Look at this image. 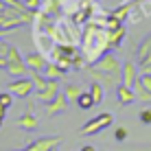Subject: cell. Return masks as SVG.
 Segmentation results:
<instances>
[{"label":"cell","instance_id":"6da1fadb","mask_svg":"<svg viewBox=\"0 0 151 151\" xmlns=\"http://www.w3.org/2000/svg\"><path fill=\"white\" fill-rule=\"evenodd\" d=\"M105 53H110V42H107V29L103 22L90 20L81 29V55L86 57L88 66L99 61Z\"/></svg>","mask_w":151,"mask_h":151},{"label":"cell","instance_id":"5b68a950","mask_svg":"<svg viewBox=\"0 0 151 151\" xmlns=\"http://www.w3.org/2000/svg\"><path fill=\"white\" fill-rule=\"evenodd\" d=\"M7 88L15 99H29L35 92V86H33L31 77H13V81H9Z\"/></svg>","mask_w":151,"mask_h":151},{"label":"cell","instance_id":"7a4b0ae2","mask_svg":"<svg viewBox=\"0 0 151 151\" xmlns=\"http://www.w3.org/2000/svg\"><path fill=\"white\" fill-rule=\"evenodd\" d=\"M90 68V77L105 88H118L123 83V64L114 53H105L99 61L88 66Z\"/></svg>","mask_w":151,"mask_h":151},{"label":"cell","instance_id":"83f0119b","mask_svg":"<svg viewBox=\"0 0 151 151\" xmlns=\"http://www.w3.org/2000/svg\"><path fill=\"white\" fill-rule=\"evenodd\" d=\"M140 83L145 86V90L151 92V72H145V75H140Z\"/></svg>","mask_w":151,"mask_h":151},{"label":"cell","instance_id":"8fae6325","mask_svg":"<svg viewBox=\"0 0 151 151\" xmlns=\"http://www.w3.org/2000/svg\"><path fill=\"white\" fill-rule=\"evenodd\" d=\"M138 79H140L138 66L134 64V61H125V64H123V86L134 88V83H136Z\"/></svg>","mask_w":151,"mask_h":151},{"label":"cell","instance_id":"9c48e42d","mask_svg":"<svg viewBox=\"0 0 151 151\" xmlns=\"http://www.w3.org/2000/svg\"><path fill=\"white\" fill-rule=\"evenodd\" d=\"M68 99H66L64 92H59L50 103H46V112H48V116H57V114H61V112H66L68 110Z\"/></svg>","mask_w":151,"mask_h":151},{"label":"cell","instance_id":"e575fe53","mask_svg":"<svg viewBox=\"0 0 151 151\" xmlns=\"http://www.w3.org/2000/svg\"><path fill=\"white\" fill-rule=\"evenodd\" d=\"M0 94H2V90H0Z\"/></svg>","mask_w":151,"mask_h":151},{"label":"cell","instance_id":"7c38bea8","mask_svg":"<svg viewBox=\"0 0 151 151\" xmlns=\"http://www.w3.org/2000/svg\"><path fill=\"white\" fill-rule=\"evenodd\" d=\"M77 53L75 44H55L53 46V59L50 61H59V59H72V55Z\"/></svg>","mask_w":151,"mask_h":151},{"label":"cell","instance_id":"30bf717a","mask_svg":"<svg viewBox=\"0 0 151 151\" xmlns=\"http://www.w3.org/2000/svg\"><path fill=\"white\" fill-rule=\"evenodd\" d=\"M138 64L142 66V70L151 66V33L138 44Z\"/></svg>","mask_w":151,"mask_h":151},{"label":"cell","instance_id":"5bb4252c","mask_svg":"<svg viewBox=\"0 0 151 151\" xmlns=\"http://www.w3.org/2000/svg\"><path fill=\"white\" fill-rule=\"evenodd\" d=\"M116 99H118V103L125 107V105H132L134 101H136V92H134V88H129V86H118L116 88Z\"/></svg>","mask_w":151,"mask_h":151},{"label":"cell","instance_id":"e0dca14e","mask_svg":"<svg viewBox=\"0 0 151 151\" xmlns=\"http://www.w3.org/2000/svg\"><path fill=\"white\" fill-rule=\"evenodd\" d=\"M42 13H48L50 18H57L64 9H61V0H42Z\"/></svg>","mask_w":151,"mask_h":151},{"label":"cell","instance_id":"f1b7e54d","mask_svg":"<svg viewBox=\"0 0 151 151\" xmlns=\"http://www.w3.org/2000/svg\"><path fill=\"white\" fill-rule=\"evenodd\" d=\"M9 42H4V40H0V57H7V53H9Z\"/></svg>","mask_w":151,"mask_h":151},{"label":"cell","instance_id":"8992f818","mask_svg":"<svg viewBox=\"0 0 151 151\" xmlns=\"http://www.w3.org/2000/svg\"><path fill=\"white\" fill-rule=\"evenodd\" d=\"M24 61H27L29 72H44L46 66L50 64V61L46 59V55L40 53V50H33V53H29L27 57H24Z\"/></svg>","mask_w":151,"mask_h":151},{"label":"cell","instance_id":"7402d4cb","mask_svg":"<svg viewBox=\"0 0 151 151\" xmlns=\"http://www.w3.org/2000/svg\"><path fill=\"white\" fill-rule=\"evenodd\" d=\"M129 11H132V4L127 2V4H123V7H116V9L112 11V15L118 20V22H125V20L129 18Z\"/></svg>","mask_w":151,"mask_h":151},{"label":"cell","instance_id":"d6986e66","mask_svg":"<svg viewBox=\"0 0 151 151\" xmlns=\"http://www.w3.org/2000/svg\"><path fill=\"white\" fill-rule=\"evenodd\" d=\"M44 75H46V77H48V79H55V81H61V79H64V77H66V72H64V70H61V68H59V66H57V64H55V61H50V64H48V66H46V70H44Z\"/></svg>","mask_w":151,"mask_h":151},{"label":"cell","instance_id":"cb8c5ba5","mask_svg":"<svg viewBox=\"0 0 151 151\" xmlns=\"http://www.w3.org/2000/svg\"><path fill=\"white\" fill-rule=\"evenodd\" d=\"M127 136H129L127 127H116V129H114V140H118V142H125Z\"/></svg>","mask_w":151,"mask_h":151},{"label":"cell","instance_id":"d6a6232c","mask_svg":"<svg viewBox=\"0 0 151 151\" xmlns=\"http://www.w3.org/2000/svg\"><path fill=\"white\" fill-rule=\"evenodd\" d=\"M50 151H57V147H55V149H50Z\"/></svg>","mask_w":151,"mask_h":151},{"label":"cell","instance_id":"836d02e7","mask_svg":"<svg viewBox=\"0 0 151 151\" xmlns=\"http://www.w3.org/2000/svg\"><path fill=\"white\" fill-rule=\"evenodd\" d=\"M0 127H2V121H0Z\"/></svg>","mask_w":151,"mask_h":151},{"label":"cell","instance_id":"ffe728a7","mask_svg":"<svg viewBox=\"0 0 151 151\" xmlns=\"http://www.w3.org/2000/svg\"><path fill=\"white\" fill-rule=\"evenodd\" d=\"M90 94H92V99H94V103H103V101H105V86L99 83V81H92Z\"/></svg>","mask_w":151,"mask_h":151},{"label":"cell","instance_id":"ba28073f","mask_svg":"<svg viewBox=\"0 0 151 151\" xmlns=\"http://www.w3.org/2000/svg\"><path fill=\"white\" fill-rule=\"evenodd\" d=\"M59 94V81H55V79H48V86L44 88V90H40V92H35V99H37V103H50L53 99Z\"/></svg>","mask_w":151,"mask_h":151},{"label":"cell","instance_id":"52a82bcc","mask_svg":"<svg viewBox=\"0 0 151 151\" xmlns=\"http://www.w3.org/2000/svg\"><path fill=\"white\" fill-rule=\"evenodd\" d=\"M59 142H61V136H44V138H37L31 145H27V149L29 151H50V149L59 147Z\"/></svg>","mask_w":151,"mask_h":151},{"label":"cell","instance_id":"4316f807","mask_svg":"<svg viewBox=\"0 0 151 151\" xmlns=\"http://www.w3.org/2000/svg\"><path fill=\"white\" fill-rule=\"evenodd\" d=\"M140 123L151 125V107H145V110L140 112Z\"/></svg>","mask_w":151,"mask_h":151},{"label":"cell","instance_id":"44dd1931","mask_svg":"<svg viewBox=\"0 0 151 151\" xmlns=\"http://www.w3.org/2000/svg\"><path fill=\"white\" fill-rule=\"evenodd\" d=\"M81 92H83V90H81L79 86H75V83H68V86L64 88V94H66V99H68V101H72V103H75L77 99H79Z\"/></svg>","mask_w":151,"mask_h":151},{"label":"cell","instance_id":"603a6c76","mask_svg":"<svg viewBox=\"0 0 151 151\" xmlns=\"http://www.w3.org/2000/svg\"><path fill=\"white\" fill-rule=\"evenodd\" d=\"M83 66H88V61H86V57L77 50V53L72 55V70H81Z\"/></svg>","mask_w":151,"mask_h":151},{"label":"cell","instance_id":"2e32d148","mask_svg":"<svg viewBox=\"0 0 151 151\" xmlns=\"http://www.w3.org/2000/svg\"><path fill=\"white\" fill-rule=\"evenodd\" d=\"M35 46H37L35 50H40V53H50L55 46V40L46 33H35Z\"/></svg>","mask_w":151,"mask_h":151},{"label":"cell","instance_id":"4fadbf2b","mask_svg":"<svg viewBox=\"0 0 151 151\" xmlns=\"http://www.w3.org/2000/svg\"><path fill=\"white\" fill-rule=\"evenodd\" d=\"M125 35H127V31H125L123 24H121V27H116V29H107V42H110V50L121 48V44L125 42Z\"/></svg>","mask_w":151,"mask_h":151},{"label":"cell","instance_id":"1f68e13d","mask_svg":"<svg viewBox=\"0 0 151 151\" xmlns=\"http://www.w3.org/2000/svg\"><path fill=\"white\" fill-rule=\"evenodd\" d=\"M20 151H29V149H27V147H24V149H20Z\"/></svg>","mask_w":151,"mask_h":151},{"label":"cell","instance_id":"f546056e","mask_svg":"<svg viewBox=\"0 0 151 151\" xmlns=\"http://www.w3.org/2000/svg\"><path fill=\"white\" fill-rule=\"evenodd\" d=\"M4 116H7V107L0 105V121H4Z\"/></svg>","mask_w":151,"mask_h":151},{"label":"cell","instance_id":"ac0fdd59","mask_svg":"<svg viewBox=\"0 0 151 151\" xmlns=\"http://www.w3.org/2000/svg\"><path fill=\"white\" fill-rule=\"evenodd\" d=\"M75 103H77V107H79V110H92V107L96 105L94 99H92V94H90V90H88V92H81L79 99H77Z\"/></svg>","mask_w":151,"mask_h":151},{"label":"cell","instance_id":"9a60e30c","mask_svg":"<svg viewBox=\"0 0 151 151\" xmlns=\"http://www.w3.org/2000/svg\"><path fill=\"white\" fill-rule=\"evenodd\" d=\"M37 116H35V112H27V114H22V116L18 118V127L20 129H24V132H35L37 129Z\"/></svg>","mask_w":151,"mask_h":151},{"label":"cell","instance_id":"484cf974","mask_svg":"<svg viewBox=\"0 0 151 151\" xmlns=\"http://www.w3.org/2000/svg\"><path fill=\"white\" fill-rule=\"evenodd\" d=\"M22 2H24V7H27L29 11H33V13H37L42 9V0H22Z\"/></svg>","mask_w":151,"mask_h":151},{"label":"cell","instance_id":"d4e9b609","mask_svg":"<svg viewBox=\"0 0 151 151\" xmlns=\"http://www.w3.org/2000/svg\"><path fill=\"white\" fill-rule=\"evenodd\" d=\"M0 105L7 107V110L13 105V94H11V92H2V94H0Z\"/></svg>","mask_w":151,"mask_h":151},{"label":"cell","instance_id":"277c9868","mask_svg":"<svg viewBox=\"0 0 151 151\" xmlns=\"http://www.w3.org/2000/svg\"><path fill=\"white\" fill-rule=\"evenodd\" d=\"M4 70H7L11 77H24V75L29 72L24 57L20 55V50L15 48L13 44L9 46V53H7V68H4Z\"/></svg>","mask_w":151,"mask_h":151},{"label":"cell","instance_id":"4dcf8cb0","mask_svg":"<svg viewBox=\"0 0 151 151\" xmlns=\"http://www.w3.org/2000/svg\"><path fill=\"white\" fill-rule=\"evenodd\" d=\"M79 151H96V149H94V147H92V145H86V147H81Z\"/></svg>","mask_w":151,"mask_h":151},{"label":"cell","instance_id":"3957f363","mask_svg":"<svg viewBox=\"0 0 151 151\" xmlns=\"http://www.w3.org/2000/svg\"><path fill=\"white\" fill-rule=\"evenodd\" d=\"M112 123H114V114L101 112V114H96L94 118H90V121L83 125V127L79 129V134H83V136H94V134L103 132V129L112 127Z\"/></svg>","mask_w":151,"mask_h":151}]
</instances>
